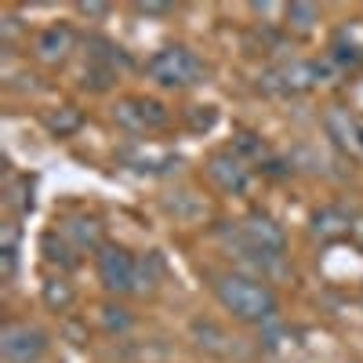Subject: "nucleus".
<instances>
[{"instance_id": "nucleus-1", "label": "nucleus", "mask_w": 363, "mask_h": 363, "mask_svg": "<svg viewBox=\"0 0 363 363\" xmlns=\"http://www.w3.org/2000/svg\"><path fill=\"white\" fill-rule=\"evenodd\" d=\"M218 301L244 323H272L280 313V301L272 294V287H265L262 280L240 277V272H229V277H218L215 284Z\"/></svg>"}, {"instance_id": "nucleus-2", "label": "nucleus", "mask_w": 363, "mask_h": 363, "mask_svg": "<svg viewBox=\"0 0 363 363\" xmlns=\"http://www.w3.org/2000/svg\"><path fill=\"white\" fill-rule=\"evenodd\" d=\"M145 73L153 77L160 87H193V84H203L207 80V66L200 62L189 48H182V44L160 48L145 62Z\"/></svg>"}, {"instance_id": "nucleus-3", "label": "nucleus", "mask_w": 363, "mask_h": 363, "mask_svg": "<svg viewBox=\"0 0 363 363\" xmlns=\"http://www.w3.org/2000/svg\"><path fill=\"white\" fill-rule=\"evenodd\" d=\"M323 73H327V66H320V62L291 58V62H280V66L265 69L258 77V87L269 91V95H301V91H313Z\"/></svg>"}, {"instance_id": "nucleus-4", "label": "nucleus", "mask_w": 363, "mask_h": 363, "mask_svg": "<svg viewBox=\"0 0 363 363\" xmlns=\"http://www.w3.org/2000/svg\"><path fill=\"white\" fill-rule=\"evenodd\" d=\"M48 335L29 323H8L0 330V356L8 363H37L48 356Z\"/></svg>"}, {"instance_id": "nucleus-5", "label": "nucleus", "mask_w": 363, "mask_h": 363, "mask_svg": "<svg viewBox=\"0 0 363 363\" xmlns=\"http://www.w3.org/2000/svg\"><path fill=\"white\" fill-rule=\"evenodd\" d=\"M113 120L124 131H135V135H145V131H160L171 124V109L157 99H124L116 102L113 109Z\"/></svg>"}, {"instance_id": "nucleus-6", "label": "nucleus", "mask_w": 363, "mask_h": 363, "mask_svg": "<svg viewBox=\"0 0 363 363\" xmlns=\"http://www.w3.org/2000/svg\"><path fill=\"white\" fill-rule=\"evenodd\" d=\"M135 269H138V262L124 247L106 244L99 251V280L109 294H131L135 291Z\"/></svg>"}, {"instance_id": "nucleus-7", "label": "nucleus", "mask_w": 363, "mask_h": 363, "mask_svg": "<svg viewBox=\"0 0 363 363\" xmlns=\"http://www.w3.org/2000/svg\"><path fill=\"white\" fill-rule=\"evenodd\" d=\"M207 174H211V182H215L222 193H229V196L247 193V186H251V167H247V160H240L233 149L211 153V160H207Z\"/></svg>"}, {"instance_id": "nucleus-8", "label": "nucleus", "mask_w": 363, "mask_h": 363, "mask_svg": "<svg viewBox=\"0 0 363 363\" xmlns=\"http://www.w3.org/2000/svg\"><path fill=\"white\" fill-rule=\"evenodd\" d=\"M323 131L345 153H363V120H356L345 106H330L323 113Z\"/></svg>"}, {"instance_id": "nucleus-9", "label": "nucleus", "mask_w": 363, "mask_h": 363, "mask_svg": "<svg viewBox=\"0 0 363 363\" xmlns=\"http://www.w3.org/2000/svg\"><path fill=\"white\" fill-rule=\"evenodd\" d=\"M73 44H77V33L69 26H48V29H40L37 33V40H33V51H37V58L40 62H62V58L73 51Z\"/></svg>"}, {"instance_id": "nucleus-10", "label": "nucleus", "mask_w": 363, "mask_h": 363, "mask_svg": "<svg viewBox=\"0 0 363 363\" xmlns=\"http://www.w3.org/2000/svg\"><path fill=\"white\" fill-rule=\"evenodd\" d=\"M352 222H356V215L349 207L327 203V207H320L313 215V236H320V240H342V236L352 233Z\"/></svg>"}, {"instance_id": "nucleus-11", "label": "nucleus", "mask_w": 363, "mask_h": 363, "mask_svg": "<svg viewBox=\"0 0 363 363\" xmlns=\"http://www.w3.org/2000/svg\"><path fill=\"white\" fill-rule=\"evenodd\" d=\"M62 236L77 251H102L106 247V233H102V222L99 218H87V215H73L66 225H62Z\"/></svg>"}, {"instance_id": "nucleus-12", "label": "nucleus", "mask_w": 363, "mask_h": 363, "mask_svg": "<svg viewBox=\"0 0 363 363\" xmlns=\"http://www.w3.org/2000/svg\"><path fill=\"white\" fill-rule=\"evenodd\" d=\"M189 335H193V342H196V349H203V352H211V356H229V349H233V342H229V335L215 323V320H193L189 323Z\"/></svg>"}, {"instance_id": "nucleus-13", "label": "nucleus", "mask_w": 363, "mask_h": 363, "mask_svg": "<svg viewBox=\"0 0 363 363\" xmlns=\"http://www.w3.org/2000/svg\"><path fill=\"white\" fill-rule=\"evenodd\" d=\"M84 48H87V62H99V66H109V69H128V66H135L131 55L120 48V44L106 40V37H87Z\"/></svg>"}, {"instance_id": "nucleus-14", "label": "nucleus", "mask_w": 363, "mask_h": 363, "mask_svg": "<svg viewBox=\"0 0 363 363\" xmlns=\"http://www.w3.org/2000/svg\"><path fill=\"white\" fill-rule=\"evenodd\" d=\"M44 128H48L55 138H69V135H77V131L84 128V113H80L77 106H58V109H51V113L44 116Z\"/></svg>"}, {"instance_id": "nucleus-15", "label": "nucleus", "mask_w": 363, "mask_h": 363, "mask_svg": "<svg viewBox=\"0 0 363 363\" xmlns=\"http://www.w3.org/2000/svg\"><path fill=\"white\" fill-rule=\"evenodd\" d=\"M40 251H44V262L48 265H58V269H77V247L69 244L66 236H55V233H48L44 240H40Z\"/></svg>"}, {"instance_id": "nucleus-16", "label": "nucleus", "mask_w": 363, "mask_h": 363, "mask_svg": "<svg viewBox=\"0 0 363 363\" xmlns=\"http://www.w3.org/2000/svg\"><path fill=\"white\" fill-rule=\"evenodd\" d=\"M73 301H77V291H73V284H69L66 277H51V280H44V306H48L51 313H66V309H73Z\"/></svg>"}, {"instance_id": "nucleus-17", "label": "nucleus", "mask_w": 363, "mask_h": 363, "mask_svg": "<svg viewBox=\"0 0 363 363\" xmlns=\"http://www.w3.org/2000/svg\"><path fill=\"white\" fill-rule=\"evenodd\" d=\"M160 277H164V262H160V255H145V258L138 262V269H135V291H138V294L153 291V287L160 284Z\"/></svg>"}, {"instance_id": "nucleus-18", "label": "nucleus", "mask_w": 363, "mask_h": 363, "mask_svg": "<svg viewBox=\"0 0 363 363\" xmlns=\"http://www.w3.org/2000/svg\"><path fill=\"white\" fill-rule=\"evenodd\" d=\"M99 320H102V327L109 330V335H128L131 323H135L131 309L116 306V301H109V306H102V309H99Z\"/></svg>"}, {"instance_id": "nucleus-19", "label": "nucleus", "mask_w": 363, "mask_h": 363, "mask_svg": "<svg viewBox=\"0 0 363 363\" xmlns=\"http://www.w3.org/2000/svg\"><path fill=\"white\" fill-rule=\"evenodd\" d=\"M182 120H186L189 131L203 135V131H211L218 124V109L215 106H186V109H182Z\"/></svg>"}, {"instance_id": "nucleus-20", "label": "nucleus", "mask_w": 363, "mask_h": 363, "mask_svg": "<svg viewBox=\"0 0 363 363\" xmlns=\"http://www.w3.org/2000/svg\"><path fill=\"white\" fill-rule=\"evenodd\" d=\"M284 15H287V26L298 29V33H309V29L320 22V8L316 4H301V0H298V4H287Z\"/></svg>"}, {"instance_id": "nucleus-21", "label": "nucleus", "mask_w": 363, "mask_h": 363, "mask_svg": "<svg viewBox=\"0 0 363 363\" xmlns=\"http://www.w3.org/2000/svg\"><path fill=\"white\" fill-rule=\"evenodd\" d=\"M80 84H84L87 91H109V87L116 84V69H109V66H99V62H87V66H84V77H80Z\"/></svg>"}, {"instance_id": "nucleus-22", "label": "nucleus", "mask_w": 363, "mask_h": 363, "mask_svg": "<svg viewBox=\"0 0 363 363\" xmlns=\"http://www.w3.org/2000/svg\"><path fill=\"white\" fill-rule=\"evenodd\" d=\"M8 203L18 211V215H26V211H33V186H29V178H15L8 186Z\"/></svg>"}, {"instance_id": "nucleus-23", "label": "nucleus", "mask_w": 363, "mask_h": 363, "mask_svg": "<svg viewBox=\"0 0 363 363\" xmlns=\"http://www.w3.org/2000/svg\"><path fill=\"white\" fill-rule=\"evenodd\" d=\"M233 153L244 160V157H255V160H265V142L258 138V135H251V131H240L236 138H233Z\"/></svg>"}, {"instance_id": "nucleus-24", "label": "nucleus", "mask_w": 363, "mask_h": 363, "mask_svg": "<svg viewBox=\"0 0 363 363\" xmlns=\"http://www.w3.org/2000/svg\"><path fill=\"white\" fill-rule=\"evenodd\" d=\"M167 207L174 211L178 218H200L203 211H207V207H203V200H200L196 193H178L174 200H167Z\"/></svg>"}, {"instance_id": "nucleus-25", "label": "nucleus", "mask_w": 363, "mask_h": 363, "mask_svg": "<svg viewBox=\"0 0 363 363\" xmlns=\"http://www.w3.org/2000/svg\"><path fill=\"white\" fill-rule=\"evenodd\" d=\"M330 62H338L342 69H356L363 62V51L356 44H345V40H335L330 44Z\"/></svg>"}, {"instance_id": "nucleus-26", "label": "nucleus", "mask_w": 363, "mask_h": 363, "mask_svg": "<svg viewBox=\"0 0 363 363\" xmlns=\"http://www.w3.org/2000/svg\"><path fill=\"white\" fill-rule=\"evenodd\" d=\"M138 15H149V18H164L174 11V4H157V0H142V4H135Z\"/></svg>"}, {"instance_id": "nucleus-27", "label": "nucleus", "mask_w": 363, "mask_h": 363, "mask_svg": "<svg viewBox=\"0 0 363 363\" xmlns=\"http://www.w3.org/2000/svg\"><path fill=\"white\" fill-rule=\"evenodd\" d=\"M294 171V164H287V160H277V157H269L265 164H262V174H269V178H287Z\"/></svg>"}, {"instance_id": "nucleus-28", "label": "nucleus", "mask_w": 363, "mask_h": 363, "mask_svg": "<svg viewBox=\"0 0 363 363\" xmlns=\"http://www.w3.org/2000/svg\"><path fill=\"white\" fill-rule=\"evenodd\" d=\"M77 11L84 18H106L109 15V4H87V0H84V4H77Z\"/></svg>"}, {"instance_id": "nucleus-29", "label": "nucleus", "mask_w": 363, "mask_h": 363, "mask_svg": "<svg viewBox=\"0 0 363 363\" xmlns=\"http://www.w3.org/2000/svg\"><path fill=\"white\" fill-rule=\"evenodd\" d=\"M0 29H4V40H11L18 33V18L15 15H4V26H0Z\"/></svg>"}, {"instance_id": "nucleus-30", "label": "nucleus", "mask_w": 363, "mask_h": 363, "mask_svg": "<svg viewBox=\"0 0 363 363\" xmlns=\"http://www.w3.org/2000/svg\"><path fill=\"white\" fill-rule=\"evenodd\" d=\"M349 236H352L356 244L363 247V218H356V222H352V233H349Z\"/></svg>"}]
</instances>
